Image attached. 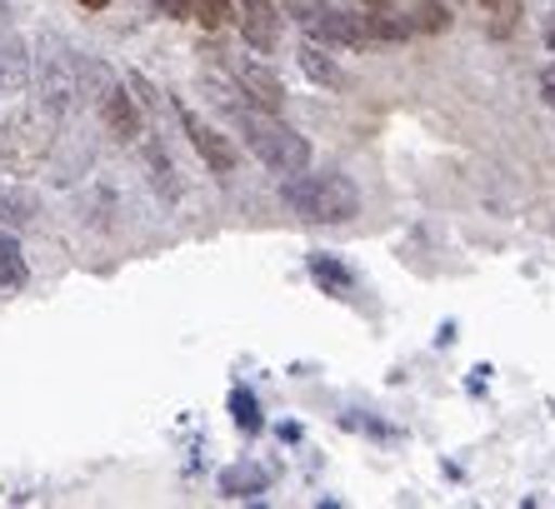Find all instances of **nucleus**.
Here are the masks:
<instances>
[{"label": "nucleus", "mask_w": 555, "mask_h": 509, "mask_svg": "<svg viewBox=\"0 0 555 509\" xmlns=\"http://www.w3.org/2000/svg\"><path fill=\"white\" fill-rule=\"evenodd\" d=\"M281 195L300 220H310V225H340V220H350L361 210V191H356L346 175H336V170H325V175L296 170V175H285Z\"/></svg>", "instance_id": "f257e3e1"}, {"label": "nucleus", "mask_w": 555, "mask_h": 509, "mask_svg": "<svg viewBox=\"0 0 555 509\" xmlns=\"http://www.w3.org/2000/svg\"><path fill=\"white\" fill-rule=\"evenodd\" d=\"M235 120H241V135H246V145L260 155V166L266 170H275V175H296V170L310 166L306 135H296L291 126H281L275 110H256V105H246V110H235Z\"/></svg>", "instance_id": "f03ea898"}, {"label": "nucleus", "mask_w": 555, "mask_h": 509, "mask_svg": "<svg viewBox=\"0 0 555 509\" xmlns=\"http://www.w3.org/2000/svg\"><path fill=\"white\" fill-rule=\"evenodd\" d=\"M36 80H40V101L51 115H65L80 101V61L65 51L61 40H46V51L36 61Z\"/></svg>", "instance_id": "7ed1b4c3"}, {"label": "nucleus", "mask_w": 555, "mask_h": 509, "mask_svg": "<svg viewBox=\"0 0 555 509\" xmlns=\"http://www.w3.org/2000/svg\"><path fill=\"white\" fill-rule=\"evenodd\" d=\"M181 126H185V135H191L195 155H201V160H206L216 175H231V170H235V145L225 141L216 126H206V120H201L195 110H185V105H181Z\"/></svg>", "instance_id": "20e7f679"}, {"label": "nucleus", "mask_w": 555, "mask_h": 509, "mask_svg": "<svg viewBox=\"0 0 555 509\" xmlns=\"http://www.w3.org/2000/svg\"><path fill=\"white\" fill-rule=\"evenodd\" d=\"M231 80L241 86V95H246L256 110H281L285 105V86L275 70H266V65L256 61H231Z\"/></svg>", "instance_id": "39448f33"}, {"label": "nucleus", "mask_w": 555, "mask_h": 509, "mask_svg": "<svg viewBox=\"0 0 555 509\" xmlns=\"http://www.w3.org/2000/svg\"><path fill=\"white\" fill-rule=\"evenodd\" d=\"M235 26H241V36H246L256 51H275V40H281V15H275V0H241Z\"/></svg>", "instance_id": "423d86ee"}, {"label": "nucleus", "mask_w": 555, "mask_h": 509, "mask_svg": "<svg viewBox=\"0 0 555 509\" xmlns=\"http://www.w3.org/2000/svg\"><path fill=\"white\" fill-rule=\"evenodd\" d=\"M310 36L331 40V45H350V51L371 45V26H365V15H356V11H325L321 21L310 26Z\"/></svg>", "instance_id": "0eeeda50"}, {"label": "nucleus", "mask_w": 555, "mask_h": 509, "mask_svg": "<svg viewBox=\"0 0 555 509\" xmlns=\"http://www.w3.org/2000/svg\"><path fill=\"white\" fill-rule=\"evenodd\" d=\"M95 110H101L105 130H111V135H120V141H130V135L141 130V110H135V101L120 90V80L105 90V95H95Z\"/></svg>", "instance_id": "6e6552de"}, {"label": "nucleus", "mask_w": 555, "mask_h": 509, "mask_svg": "<svg viewBox=\"0 0 555 509\" xmlns=\"http://www.w3.org/2000/svg\"><path fill=\"white\" fill-rule=\"evenodd\" d=\"M26 76H30V55H26V40L0 30V95H15L26 90Z\"/></svg>", "instance_id": "1a4fd4ad"}, {"label": "nucleus", "mask_w": 555, "mask_h": 509, "mask_svg": "<svg viewBox=\"0 0 555 509\" xmlns=\"http://www.w3.org/2000/svg\"><path fill=\"white\" fill-rule=\"evenodd\" d=\"M266 484H271L266 470H256V465H231V470L220 474V495L225 499H256V495H266Z\"/></svg>", "instance_id": "9d476101"}, {"label": "nucleus", "mask_w": 555, "mask_h": 509, "mask_svg": "<svg viewBox=\"0 0 555 509\" xmlns=\"http://www.w3.org/2000/svg\"><path fill=\"white\" fill-rule=\"evenodd\" d=\"M300 70H306V76L315 80V86H325V90H336L340 80H346V76L336 70V65H331V55H325L321 45H315V40H306V45H300Z\"/></svg>", "instance_id": "9b49d317"}, {"label": "nucleus", "mask_w": 555, "mask_h": 509, "mask_svg": "<svg viewBox=\"0 0 555 509\" xmlns=\"http://www.w3.org/2000/svg\"><path fill=\"white\" fill-rule=\"evenodd\" d=\"M26 255H21V245L11 240V235H0V285H5V290H21V285H26Z\"/></svg>", "instance_id": "f8f14e48"}, {"label": "nucleus", "mask_w": 555, "mask_h": 509, "mask_svg": "<svg viewBox=\"0 0 555 509\" xmlns=\"http://www.w3.org/2000/svg\"><path fill=\"white\" fill-rule=\"evenodd\" d=\"M145 166H151L155 191L166 195V200H176V195H181V180H176V166H170V155L160 151V145H151V151H145Z\"/></svg>", "instance_id": "ddd939ff"}, {"label": "nucleus", "mask_w": 555, "mask_h": 509, "mask_svg": "<svg viewBox=\"0 0 555 509\" xmlns=\"http://www.w3.org/2000/svg\"><path fill=\"white\" fill-rule=\"evenodd\" d=\"M30 220H36V205H30V195L0 191V225H5V230H26Z\"/></svg>", "instance_id": "4468645a"}, {"label": "nucleus", "mask_w": 555, "mask_h": 509, "mask_svg": "<svg viewBox=\"0 0 555 509\" xmlns=\"http://www.w3.org/2000/svg\"><path fill=\"white\" fill-rule=\"evenodd\" d=\"M310 275H315V280H321L331 295H346L350 290V270L336 265L331 255H315V260H310Z\"/></svg>", "instance_id": "2eb2a0df"}, {"label": "nucleus", "mask_w": 555, "mask_h": 509, "mask_svg": "<svg viewBox=\"0 0 555 509\" xmlns=\"http://www.w3.org/2000/svg\"><path fill=\"white\" fill-rule=\"evenodd\" d=\"M451 26V11L440 5V0H421L411 11V30H426V36H436V30Z\"/></svg>", "instance_id": "dca6fc26"}, {"label": "nucleus", "mask_w": 555, "mask_h": 509, "mask_svg": "<svg viewBox=\"0 0 555 509\" xmlns=\"http://www.w3.org/2000/svg\"><path fill=\"white\" fill-rule=\"evenodd\" d=\"M365 26H371V40H405L411 36V21H401V15H390V11H371Z\"/></svg>", "instance_id": "f3484780"}, {"label": "nucleus", "mask_w": 555, "mask_h": 509, "mask_svg": "<svg viewBox=\"0 0 555 509\" xmlns=\"http://www.w3.org/2000/svg\"><path fill=\"white\" fill-rule=\"evenodd\" d=\"M191 21H201L206 30H220L231 21V11H225V0H191Z\"/></svg>", "instance_id": "a211bd4d"}, {"label": "nucleus", "mask_w": 555, "mask_h": 509, "mask_svg": "<svg viewBox=\"0 0 555 509\" xmlns=\"http://www.w3.org/2000/svg\"><path fill=\"white\" fill-rule=\"evenodd\" d=\"M231 415L241 430H260V409H256V395H250V390H235L231 395Z\"/></svg>", "instance_id": "6ab92c4d"}, {"label": "nucleus", "mask_w": 555, "mask_h": 509, "mask_svg": "<svg viewBox=\"0 0 555 509\" xmlns=\"http://www.w3.org/2000/svg\"><path fill=\"white\" fill-rule=\"evenodd\" d=\"M275 5H285V15H296L300 26H315L331 11V0H275Z\"/></svg>", "instance_id": "aec40b11"}, {"label": "nucleus", "mask_w": 555, "mask_h": 509, "mask_svg": "<svg viewBox=\"0 0 555 509\" xmlns=\"http://www.w3.org/2000/svg\"><path fill=\"white\" fill-rule=\"evenodd\" d=\"M541 95H545V105L555 110V65H545L541 70Z\"/></svg>", "instance_id": "412c9836"}, {"label": "nucleus", "mask_w": 555, "mask_h": 509, "mask_svg": "<svg viewBox=\"0 0 555 509\" xmlns=\"http://www.w3.org/2000/svg\"><path fill=\"white\" fill-rule=\"evenodd\" d=\"M80 5H86V11H105V0H80Z\"/></svg>", "instance_id": "4be33fe9"}, {"label": "nucleus", "mask_w": 555, "mask_h": 509, "mask_svg": "<svg viewBox=\"0 0 555 509\" xmlns=\"http://www.w3.org/2000/svg\"><path fill=\"white\" fill-rule=\"evenodd\" d=\"M480 5H486V11H501V5H505V0H480Z\"/></svg>", "instance_id": "5701e85b"}, {"label": "nucleus", "mask_w": 555, "mask_h": 509, "mask_svg": "<svg viewBox=\"0 0 555 509\" xmlns=\"http://www.w3.org/2000/svg\"><path fill=\"white\" fill-rule=\"evenodd\" d=\"M365 5H371V11H386V5H390V0H365Z\"/></svg>", "instance_id": "b1692460"}]
</instances>
